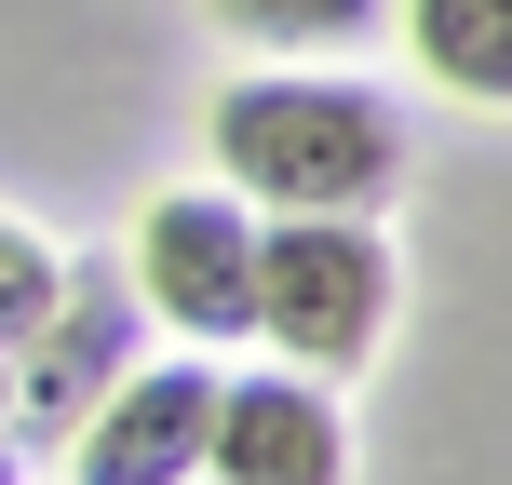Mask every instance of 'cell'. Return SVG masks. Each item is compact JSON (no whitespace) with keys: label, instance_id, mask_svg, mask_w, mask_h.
Listing matches in <instances>:
<instances>
[{"label":"cell","instance_id":"cell-1","mask_svg":"<svg viewBox=\"0 0 512 485\" xmlns=\"http://www.w3.org/2000/svg\"><path fill=\"white\" fill-rule=\"evenodd\" d=\"M216 135V176L243 189L256 216H378L391 189H405V108L378 95V81L324 68V54H270V68H243L230 95L203 108Z\"/></svg>","mask_w":512,"mask_h":485},{"label":"cell","instance_id":"cell-2","mask_svg":"<svg viewBox=\"0 0 512 485\" xmlns=\"http://www.w3.org/2000/svg\"><path fill=\"white\" fill-rule=\"evenodd\" d=\"M405 310V256L378 216H256V337L310 378H364Z\"/></svg>","mask_w":512,"mask_h":485},{"label":"cell","instance_id":"cell-3","mask_svg":"<svg viewBox=\"0 0 512 485\" xmlns=\"http://www.w3.org/2000/svg\"><path fill=\"white\" fill-rule=\"evenodd\" d=\"M135 297L189 337V351H230L256 337V203L243 189H162L135 216Z\"/></svg>","mask_w":512,"mask_h":485},{"label":"cell","instance_id":"cell-4","mask_svg":"<svg viewBox=\"0 0 512 485\" xmlns=\"http://www.w3.org/2000/svg\"><path fill=\"white\" fill-rule=\"evenodd\" d=\"M122 364H135V283L108 270V256L54 270V310L14 337V445H27V459H54V445L81 432V405H95Z\"/></svg>","mask_w":512,"mask_h":485},{"label":"cell","instance_id":"cell-5","mask_svg":"<svg viewBox=\"0 0 512 485\" xmlns=\"http://www.w3.org/2000/svg\"><path fill=\"white\" fill-rule=\"evenodd\" d=\"M203 418H216V364L162 351V364H122L54 459H68L81 485H189L203 472Z\"/></svg>","mask_w":512,"mask_h":485},{"label":"cell","instance_id":"cell-6","mask_svg":"<svg viewBox=\"0 0 512 485\" xmlns=\"http://www.w3.org/2000/svg\"><path fill=\"white\" fill-rule=\"evenodd\" d=\"M203 472L216 485H337V472H351V405H337V378H310V364L216 378Z\"/></svg>","mask_w":512,"mask_h":485},{"label":"cell","instance_id":"cell-7","mask_svg":"<svg viewBox=\"0 0 512 485\" xmlns=\"http://www.w3.org/2000/svg\"><path fill=\"white\" fill-rule=\"evenodd\" d=\"M391 14H405L418 68H432L445 95H472V108L512 95V0H391Z\"/></svg>","mask_w":512,"mask_h":485},{"label":"cell","instance_id":"cell-8","mask_svg":"<svg viewBox=\"0 0 512 485\" xmlns=\"http://www.w3.org/2000/svg\"><path fill=\"white\" fill-rule=\"evenodd\" d=\"M243 54H364L391 27V0H203Z\"/></svg>","mask_w":512,"mask_h":485},{"label":"cell","instance_id":"cell-9","mask_svg":"<svg viewBox=\"0 0 512 485\" xmlns=\"http://www.w3.org/2000/svg\"><path fill=\"white\" fill-rule=\"evenodd\" d=\"M54 270H68V256L27 230V216H0V351H14V337L54 310Z\"/></svg>","mask_w":512,"mask_h":485},{"label":"cell","instance_id":"cell-10","mask_svg":"<svg viewBox=\"0 0 512 485\" xmlns=\"http://www.w3.org/2000/svg\"><path fill=\"white\" fill-rule=\"evenodd\" d=\"M0 432H14V351H0Z\"/></svg>","mask_w":512,"mask_h":485}]
</instances>
